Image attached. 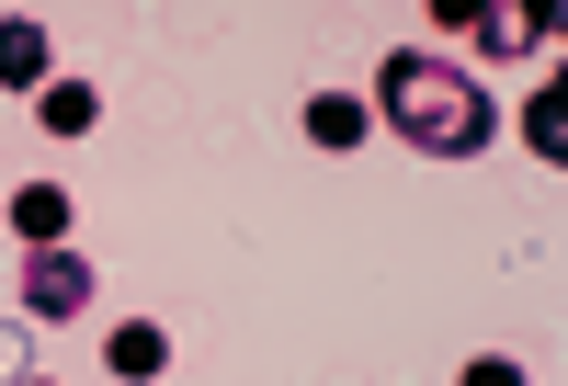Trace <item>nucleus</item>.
<instances>
[{
  "label": "nucleus",
  "mask_w": 568,
  "mask_h": 386,
  "mask_svg": "<svg viewBox=\"0 0 568 386\" xmlns=\"http://www.w3.org/2000/svg\"><path fill=\"white\" fill-rule=\"evenodd\" d=\"M375 114H387L420 160H478V149H489V103H478V80H466L455 58H420V45L375 69Z\"/></svg>",
  "instance_id": "f257e3e1"
},
{
  "label": "nucleus",
  "mask_w": 568,
  "mask_h": 386,
  "mask_svg": "<svg viewBox=\"0 0 568 386\" xmlns=\"http://www.w3.org/2000/svg\"><path fill=\"white\" fill-rule=\"evenodd\" d=\"M433 23H466L489 58H535V23H557V0H546V12H524V0H444Z\"/></svg>",
  "instance_id": "f03ea898"
},
{
  "label": "nucleus",
  "mask_w": 568,
  "mask_h": 386,
  "mask_svg": "<svg viewBox=\"0 0 568 386\" xmlns=\"http://www.w3.org/2000/svg\"><path fill=\"white\" fill-rule=\"evenodd\" d=\"M23 307H34V318H80V307H91V262H80V251H34V262H23Z\"/></svg>",
  "instance_id": "7ed1b4c3"
},
{
  "label": "nucleus",
  "mask_w": 568,
  "mask_h": 386,
  "mask_svg": "<svg viewBox=\"0 0 568 386\" xmlns=\"http://www.w3.org/2000/svg\"><path fill=\"white\" fill-rule=\"evenodd\" d=\"M103 364H114L125 386H149V375H171V329H160V318H125L114 342H103Z\"/></svg>",
  "instance_id": "20e7f679"
},
{
  "label": "nucleus",
  "mask_w": 568,
  "mask_h": 386,
  "mask_svg": "<svg viewBox=\"0 0 568 386\" xmlns=\"http://www.w3.org/2000/svg\"><path fill=\"white\" fill-rule=\"evenodd\" d=\"M34 80H45V23L0 12V91H34Z\"/></svg>",
  "instance_id": "39448f33"
},
{
  "label": "nucleus",
  "mask_w": 568,
  "mask_h": 386,
  "mask_svg": "<svg viewBox=\"0 0 568 386\" xmlns=\"http://www.w3.org/2000/svg\"><path fill=\"white\" fill-rule=\"evenodd\" d=\"M12 227L34 238V251H69V193H58V182H23V193H12Z\"/></svg>",
  "instance_id": "423d86ee"
},
{
  "label": "nucleus",
  "mask_w": 568,
  "mask_h": 386,
  "mask_svg": "<svg viewBox=\"0 0 568 386\" xmlns=\"http://www.w3.org/2000/svg\"><path fill=\"white\" fill-rule=\"evenodd\" d=\"M364 91H318V103H307V136H318V149H364Z\"/></svg>",
  "instance_id": "0eeeda50"
},
{
  "label": "nucleus",
  "mask_w": 568,
  "mask_h": 386,
  "mask_svg": "<svg viewBox=\"0 0 568 386\" xmlns=\"http://www.w3.org/2000/svg\"><path fill=\"white\" fill-rule=\"evenodd\" d=\"M524 149H535L546 171L568 160V91H557V80H546V91H535V103H524Z\"/></svg>",
  "instance_id": "6e6552de"
},
{
  "label": "nucleus",
  "mask_w": 568,
  "mask_h": 386,
  "mask_svg": "<svg viewBox=\"0 0 568 386\" xmlns=\"http://www.w3.org/2000/svg\"><path fill=\"white\" fill-rule=\"evenodd\" d=\"M103 125V91L91 80H45V136H91Z\"/></svg>",
  "instance_id": "1a4fd4ad"
},
{
  "label": "nucleus",
  "mask_w": 568,
  "mask_h": 386,
  "mask_svg": "<svg viewBox=\"0 0 568 386\" xmlns=\"http://www.w3.org/2000/svg\"><path fill=\"white\" fill-rule=\"evenodd\" d=\"M455 386H524V364H511V353H478V364H466Z\"/></svg>",
  "instance_id": "9d476101"
},
{
  "label": "nucleus",
  "mask_w": 568,
  "mask_h": 386,
  "mask_svg": "<svg viewBox=\"0 0 568 386\" xmlns=\"http://www.w3.org/2000/svg\"><path fill=\"white\" fill-rule=\"evenodd\" d=\"M12 386H45V375H12Z\"/></svg>",
  "instance_id": "9b49d317"
}]
</instances>
